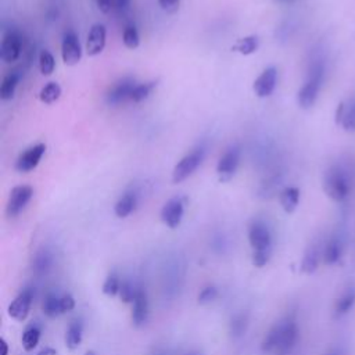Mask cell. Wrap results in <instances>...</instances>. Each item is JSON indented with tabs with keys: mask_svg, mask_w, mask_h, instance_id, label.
Here are the masks:
<instances>
[{
	"mask_svg": "<svg viewBox=\"0 0 355 355\" xmlns=\"http://www.w3.org/2000/svg\"><path fill=\"white\" fill-rule=\"evenodd\" d=\"M352 187L351 172L341 164L329 166L323 175V190L336 202L344 201Z\"/></svg>",
	"mask_w": 355,
	"mask_h": 355,
	"instance_id": "6da1fadb",
	"label": "cell"
},
{
	"mask_svg": "<svg viewBox=\"0 0 355 355\" xmlns=\"http://www.w3.org/2000/svg\"><path fill=\"white\" fill-rule=\"evenodd\" d=\"M324 79V64L320 60H316L311 64L309 71H308V78L298 90V105L304 110L311 108L320 92L322 83Z\"/></svg>",
	"mask_w": 355,
	"mask_h": 355,
	"instance_id": "7a4b0ae2",
	"label": "cell"
},
{
	"mask_svg": "<svg viewBox=\"0 0 355 355\" xmlns=\"http://www.w3.org/2000/svg\"><path fill=\"white\" fill-rule=\"evenodd\" d=\"M276 331H277V345L275 354L277 355H287L290 354L294 347L297 345L298 337H300V329L295 316L287 315L277 323H275Z\"/></svg>",
	"mask_w": 355,
	"mask_h": 355,
	"instance_id": "3957f363",
	"label": "cell"
},
{
	"mask_svg": "<svg viewBox=\"0 0 355 355\" xmlns=\"http://www.w3.org/2000/svg\"><path fill=\"white\" fill-rule=\"evenodd\" d=\"M248 241L252 252H272V233L262 220L251 222L248 227Z\"/></svg>",
	"mask_w": 355,
	"mask_h": 355,
	"instance_id": "277c9868",
	"label": "cell"
},
{
	"mask_svg": "<svg viewBox=\"0 0 355 355\" xmlns=\"http://www.w3.org/2000/svg\"><path fill=\"white\" fill-rule=\"evenodd\" d=\"M33 196V189L28 184L15 186L8 196L7 205H6V216L7 218H15L18 216L24 208L28 205Z\"/></svg>",
	"mask_w": 355,
	"mask_h": 355,
	"instance_id": "5b68a950",
	"label": "cell"
},
{
	"mask_svg": "<svg viewBox=\"0 0 355 355\" xmlns=\"http://www.w3.org/2000/svg\"><path fill=\"white\" fill-rule=\"evenodd\" d=\"M204 158V150L197 148L184 155L173 168L172 171V182L173 183H180L186 180L202 162Z\"/></svg>",
	"mask_w": 355,
	"mask_h": 355,
	"instance_id": "8992f818",
	"label": "cell"
},
{
	"mask_svg": "<svg viewBox=\"0 0 355 355\" xmlns=\"http://www.w3.org/2000/svg\"><path fill=\"white\" fill-rule=\"evenodd\" d=\"M240 147L239 146H233L230 148H227L225 151V154L219 158L218 165H216V173H218V179L219 182L225 183L233 179L239 164H240Z\"/></svg>",
	"mask_w": 355,
	"mask_h": 355,
	"instance_id": "52a82bcc",
	"label": "cell"
},
{
	"mask_svg": "<svg viewBox=\"0 0 355 355\" xmlns=\"http://www.w3.org/2000/svg\"><path fill=\"white\" fill-rule=\"evenodd\" d=\"M33 290L31 287H26L24 288L8 305V315L18 320V322H22L28 318L29 315V311H31V305L33 302Z\"/></svg>",
	"mask_w": 355,
	"mask_h": 355,
	"instance_id": "ba28073f",
	"label": "cell"
},
{
	"mask_svg": "<svg viewBox=\"0 0 355 355\" xmlns=\"http://www.w3.org/2000/svg\"><path fill=\"white\" fill-rule=\"evenodd\" d=\"M61 57L65 65H76L82 57L80 43L73 31L64 33L61 43Z\"/></svg>",
	"mask_w": 355,
	"mask_h": 355,
	"instance_id": "9c48e42d",
	"label": "cell"
},
{
	"mask_svg": "<svg viewBox=\"0 0 355 355\" xmlns=\"http://www.w3.org/2000/svg\"><path fill=\"white\" fill-rule=\"evenodd\" d=\"M44 151H46V146L43 143H39L26 148L24 153L19 154L15 162V169L22 173H28L33 171L39 165Z\"/></svg>",
	"mask_w": 355,
	"mask_h": 355,
	"instance_id": "30bf717a",
	"label": "cell"
},
{
	"mask_svg": "<svg viewBox=\"0 0 355 355\" xmlns=\"http://www.w3.org/2000/svg\"><path fill=\"white\" fill-rule=\"evenodd\" d=\"M183 214H184L183 200L179 197H173L164 204L161 209V220L168 227L176 229L183 219Z\"/></svg>",
	"mask_w": 355,
	"mask_h": 355,
	"instance_id": "8fae6325",
	"label": "cell"
},
{
	"mask_svg": "<svg viewBox=\"0 0 355 355\" xmlns=\"http://www.w3.org/2000/svg\"><path fill=\"white\" fill-rule=\"evenodd\" d=\"M21 47H22V43H21L19 35L14 31H8L3 36V40L0 44V58L7 64L17 61L21 54Z\"/></svg>",
	"mask_w": 355,
	"mask_h": 355,
	"instance_id": "7c38bea8",
	"label": "cell"
},
{
	"mask_svg": "<svg viewBox=\"0 0 355 355\" xmlns=\"http://www.w3.org/2000/svg\"><path fill=\"white\" fill-rule=\"evenodd\" d=\"M136 86L135 79L132 78H123L115 85L110 87V90L105 94V101L110 105H118L126 100H130V93L133 87Z\"/></svg>",
	"mask_w": 355,
	"mask_h": 355,
	"instance_id": "4fadbf2b",
	"label": "cell"
},
{
	"mask_svg": "<svg viewBox=\"0 0 355 355\" xmlns=\"http://www.w3.org/2000/svg\"><path fill=\"white\" fill-rule=\"evenodd\" d=\"M276 83H277V69L275 67H269L254 80L252 90L259 98H265L273 93Z\"/></svg>",
	"mask_w": 355,
	"mask_h": 355,
	"instance_id": "5bb4252c",
	"label": "cell"
},
{
	"mask_svg": "<svg viewBox=\"0 0 355 355\" xmlns=\"http://www.w3.org/2000/svg\"><path fill=\"white\" fill-rule=\"evenodd\" d=\"M150 312V304H148V295L147 291L143 287H139V291L132 302V322L136 327L143 326L148 319Z\"/></svg>",
	"mask_w": 355,
	"mask_h": 355,
	"instance_id": "9a60e30c",
	"label": "cell"
},
{
	"mask_svg": "<svg viewBox=\"0 0 355 355\" xmlns=\"http://www.w3.org/2000/svg\"><path fill=\"white\" fill-rule=\"evenodd\" d=\"M336 123L345 132H355V97L340 103L336 111Z\"/></svg>",
	"mask_w": 355,
	"mask_h": 355,
	"instance_id": "2e32d148",
	"label": "cell"
},
{
	"mask_svg": "<svg viewBox=\"0 0 355 355\" xmlns=\"http://www.w3.org/2000/svg\"><path fill=\"white\" fill-rule=\"evenodd\" d=\"M105 36H107V31L104 28V25L101 24H94L87 35V40H86V54L90 57H94L97 54H100L104 47H105Z\"/></svg>",
	"mask_w": 355,
	"mask_h": 355,
	"instance_id": "e0dca14e",
	"label": "cell"
},
{
	"mask_svg": "<svg viewBox=\"0 0 355 355\" xmlns=\"http://www.w3.org/2000/svg\"><path fill=\"white\" fill-rule=\"evenodd\" d=\"M53 262H54V257L51 251L47 248H40L32 259V266H31L32 273L39 277L46 276L51 270Z\"/></svg>",
	"mask_w": 355,
	"mask_h": 355,
	"instance_id": "ac0fdd59",
	"label": "cell"
},
{
	"mask_svg": "<svg viewBox=\"0 0 355 355\" xmlns=\"http://www.w3.org/2000/svg\"><path fill=\"white\" fill-rule=\"evenodd\" d=\"M343 252H344V244L341 237L331 236L323 247V262L326 265H334L341 259Z\"/></svg>",
	"mask_w": 355,
	"mask_h": 355,
	"instance_id": "d6986e66",
	"label": "cell"
},
{
	"mask_svg": "<svg viewBox=\"0 0 355 355\" xmlns=\"http://www.w3.org/2000/svg\"><path fill=\"white\" fill-rule=\"evenodd\" d=\"M355 305V287L349 286L347 287L336 300L334 308H333V315L336 319L347 315Z\"/></svg>",
	"mask_w": 355,
	"mask_h": 355,
	"instance_id": "ffe728a7",
	"label": "cell"
},
{
	"mask_svg": "<svg viewBox=\"0 0 355 355\" xmlns=\"http://www.w3.org/2000/svg\"><path fill=\"white\" fill-rule=\"evenodd\" d=\"M83 338V322L80 319H72L65 330V345L68 349H76Z\"/></svg>",
	"mask_w": 355,
	"mask_h": 355,
	"instance_id": "44dd1931",
	"label": "cell"
},
{
	"mask_svg": "<svg viewBox=\"0 0 355 355\" xmlns=\"http://www.w3.org/2000/svg\"><path fill=\"white\" fill-rule=\"evenodd\" d=\"M320 259H323V250L315 244L309 245L301 261V270L304 273H313L318 269Z\"/></svg>",
	"mask_w": 355,
	"mask_h": 355,
	"instance_id": "7402d4cb",
	"label": "cell"
},
{
	"mask_svg": "<svg viewBox=\"0 0 355 355\" xmlns=\"http://www.w3.org/2000/svg\"><path fill=\"white\" fill-rule=\"evenodd\" d=\"M279 200H280V205L284 209V212L293 214L297 209L298 202H300V190H298V187L288 186V187L283 189L280 196H279Z\"/></svg>",
	"mask_w": 355,
	"mask_h": 355,
	"instance_id": "603a6c76",
	"label": "cell"
},
{
	"mask_svg": "<svg viewBox=\"0 0 355 355\" xmlns=\"http://www.w3.org/2000/svg\"><path fill=\"white\" fill-rule=\"evenodd\" d=\"M40 336H42V329L39 327L37 323H31L29 326H26L22 333V337H21L22 348L26 352L33 351L40 341Z\"/></svg>",
	"mask_w": 355,
	"mask_h": 355,
	"instance_id": "cb8c5ba5",
	"label": "cell"
},
{
	"mask_svg": "<svg viewBox=\"0 0 355 355\" xmlns=\"http://www.w3.org/2000/svg\"><path fill=\"white\" fill-rule=\"evenodd\" d=\"M137 205V197L133 193H125L116 202L114 207V212L118 218H126L129 216Z\"/></svg>",
	"mask_w": 355,
	"mask_h": 355,
	"instance_id": "d4e9b609",
	"label": "cell"
},
{
	"mask_svg": "<svg viewBox=\"0 0 355 355\" xmlns=\"http://www.w3.org/2000/svg\"><path fill=\"white\" fill-rule=\"evenodd\" d=\"M19 79H21V75L17 71H12L4 76V79L0 85V98L1 100H11L14 97V93L18 86Z\"/></svg>",
	"mask_w": 355,
	"mask_h": 355,
	"instance_id": "484cf974",
	"label": "cell"
},
{
	"mask_svg": "<svg viewBox=\"0 0 355 355\" xmlns=\"http://www.w3.org/2000/svg\"><path fill=\"white\" fill-rule=\"evenodd\" d=\"M258 46H259V39L258 36L255 35H251V36H245V37H241L239 39L233 46H232V50L236 51V53H240L243 55H248V54H252L258 50Z\"/></svg>",
	"mask_w": 355,
	"mask_h": 355,
	"instance_id": "4316f807",
	"label": "cell"
},
{
	"mask_svg": "<svg viewBox=\"0 0 355 355\" xmlns=\"http://www.w3.org/2000/svg\"><path fill=\"white\" fill-rule=\"evenodd\" d=\"M42 311L47 318H57L61 315V306H60V295L54 293H47L42 302Z\"/></svg>",
	"mask_w": 355,
	"mask_h": 355,
	"instance_id": "83f0119b",
	"label": "cell"
},
{
	"mask_svg": "<svg viewBox=\"0 0 355 355\" xmlns=\"http://www.w3.org/2000/svg\"><path fill=\"white\" fill-rule=\"evenodd\" d=\"M247 327H248V316L247 313L241 312V313H236L230 323H229V333L232 337L234 338H239L241 337L245 331H247Z\"/></svg>",
	"mask_w": 355,
	"mask_h": 355,
	"instance_id": "f1b7e54d",
	"label": "cell"
},
{
	"mask_svg": "<svg viewBox=\"0 0 355 355\" xmlns=\"http://www.w3.org/2000/svg\"><path fill=\"white\" fill-rule=\"evenodd\" d=\"M61 96V87L55 82L47 83L42 90L39 92V100L44 104H53L55 103Z\"/></svg>",
	"mask_w": 355,
	"mask_h": 355,
	"instance_id": "f546056e",
	"label": "cell"
},
{
	"mask_svg": "<svg viewBox=\"0 0 355 355\" xmlns=\"http://www.w3.org/2000/svg\"><path fill=\"white\" fill-rule=\"evenodd\" d=\"M121 279L119 276L115 273V272H111L108 273V276L105 277L104 283H103V293L108 297H115L119 294V288H121Z\"/></svg>",
	"mask_w": 355,
	"mask_h": 355,
	"instance_id": "4dcf8cb0",
	"label": "cell"
},
{
	"mask_svg": "<svg viewBox=\"0 0 355 355\" xmlns=\"http://www.w3.org/2000/svg\"><path fill=\"white\" fill-rule=\"evenodd\" d=\"M155 86H157V82H148V83H139V85H136L133 87V90H132V93H130V101L140 103V101L146 100Z\"/></svg>",
	"mask_w": 355,
	"mask_h": 355,
	"instance_id": "1f68e13d",
	"label": "cell"
},
{
	"mask_svg": "<svg viewBox=\"0 0 355 355\" xmlns=\"http://www.w3.org/2000/svg\"><path fill=\"white\" fill-rule=\"evenodd\" d=\"M55 68V60L53 57V54L49 50H42L39 54V69L42 72V75L49 76L53 73Z\"/></svg>",
	"mask_w": 355,
	"mask_h": 355,
	"instance_id": "d6a6232c",
	"label": "cell"
},
{
	"mask_svg": "<svg viewBox=\"0 0 355 355\" xmlns=\"http://www.w3.org/2000/svg\"><path fill=\"white\" fill-rule=\"evenodd\" d=\"M139 287L140 286H136V284H133L129 280H123L121 283V288H119V294H118L121 301H123L126 304H132L135 297H136V294H137V291H139Z\"/></svg>",
	"mask_w": 355,
	"mask_h": 355,
	"instance_id": "836d02e7",
	"label": "cell"
},
{
	"mask_svg": "<svg viewBox=\"0 0 355 355\" xmlns=\"http://www.w3.org/2000/svg\"><path fill=\"white\" fill-rule=\"evenodd\" d=\"M122 40L128 49H132V50L137 49L140 44V36H139L137 29L135 26H126L123 31Z\"/></svg>",
	"mask_w": 355,
	"mask_h": 355,
	"instance_id": "e575fe53",
	"label": "cell"
},
{
	"mask_svg": "<svg viewBox=\"0 0 355 355\" xmlns=\"http://www.w3.org/2000/svg\"><path fill=\"white\" fill-rule=\"evenodd\" d=\"M218 298V288L215 286H205L197 297L200 305H208Z\"/></svg>",
	"mask_w": 355,
	"mask_h": 355,
	"instance_id": "d590c367",
	"label": "cell"
},
{
	"mask_svg": "<svg viewBox=\"0 0 355 355\" xmlns=\"http://www.w3.org/2000/svg\"><path fill=\"white\" fill-rule=\"evenodd\" d=\"M60 306H61V313L71 312L75 308V298L72 294L65 293L60 295Z\"/></svg>",
	"mask_w": 355,
	"mask_h": 355,
	"instance_id": "8d00e7d4",
	"label": "cell"
},
{
	"mask_svg": "<svg viewBox=\"0 0 355 355\" xmlns=\"http://www.w3.org/2000/svg\"><path fill=\"white\" fill-rule=\"evenodd\" d=\"M272 252H252L251 262L257 268H263L270 261Z\"/></svg>",
	"mask_w": 355,
	"mask_h": 355,
	"instance_id": "74e56055",
	"label": "cell"
},
{
	"mask_svg": "<svg viewBox=\"0 0 355 355\" xmlns=\"http://www.w3.org/2000/svg\"><path fill=\"white\" fill-rule=\"evenodd\" d=\"M159 6L162 10H165L166 12H175L179 8L180 0H158Z\"/></svg>",
	"mask_w": 355,
	"mask_h": 355,
	"instance_id": "f35d334b",
	"label": "cell"
},
{
	"mask_svg": "<svg viewBox=\"0 0 355 355\" xmlns=\"http://www.w3.org/2000/svg\"><path fill=\"white\" fill-rule=\"evenodd\" d=\"M96 1V4H97V7H98V10L101 11V12H104V14H107V12H110L111 10H114V0H94Z\"/></svg>",
	"mask_w": 355,
	"mask_h": 355,
	"instance_id": "ab89813d",
	"label": "cell"
},
{
	"mask_svg": "<svg viewBox=\"0 0 355 355\" xmlns=\"http://www.w3.org/2000/svg\"><path fill=\"white\" fill-rule=\"evenodd\" d=\"M114 10L118 12H123L129 8L130 6V0H114Z\"/></svg>",
	"mask_w": 355,
	"mask_h": 355,
	"instance_id": "60d3db41",
	"label": "cell"
},
{
	"mask_svg": "<svg viewBox=\"0 0 355 355\" xmlns=\"http://www.w3.org/2000/svg\"><path fill=\"white\" fill-rule=\"evenodd\" d=\"M37 355H57V351L54 348H51V347H46L42 351H39Z\"/></svg>",
	"mask_w": 355,
	"mask_h": 355,
	"instance_id": "b9f144b4",
	"label": "cell"
},
{
	"mask_svg": "<svg viewBox=\"0 0 355 355\" xmlns=\"http://www.w3.org/2000/svg\"><path fill=\"white\" fill-rule=\"evenodd\" d=\"M0 347H1V355H8V344L4 338L0 340Z\"/></svg>",
	"mask_w": 355,
	"mask_h": 355,
	"instance_id": "7bdbcfd3",
	"label": "cell"
},
{
	"mask_svg": "<svg viewBox=\"0 0 355 355\" xmlns=\"http://www.w3.org/2000/svg\"><path fill=\"white\" fill-rule=\"evenodd\" d=\"M327 355H343V352L340 349H331L330 352H327Z\"/></svg>",
	"mask_w": 355,
	"mask_h": 355,
	"instance_id": "ee69618b",
	"label": "cell"
},
{
	"mask_svg": "<svg viewBox=\"0 0 355 355\" xmlns=\"http://www.w3.org/2000/svg\"><path fill=\"white\" fill-rule=\"evenodd\" d=\"M186 355H201L198 351H190V352H187Z\"/></svg>",
	"mask_w": 355,
	"mask_h": 355,
	"instance_id": "f6af8a7d",
	"label": "cell"
},
{
	"mask_svg": "<svg viewBox=\"0 0 355 355\" xmlns=\"http://www.w3.org/2000/svg\"><path fill=\"white\" fill-rule=\"evenodd\" d=\"M85 355H97V354H96V351H93V349H89V351H87Z\"/></svg>",
	"mask_w": 355,
	"mask_h": 355,
	"instance_id": "bcb514c9",
	"label": "cell"
},
{
	"mask_svg": "<svg viewBox=\"0 0 355 355\" xmlns=\"http://www.w3.org/2000/svg\"><path fill=\"white\" fill-rule=\"evenodd\" d=\"M279 1H293V0H279Z\"/></svg>",
	"mask_w": 355,
	"mask_h": 355,
	"instance_id": "7dc6e473",
	"label": "cell"
}]
</instances>
